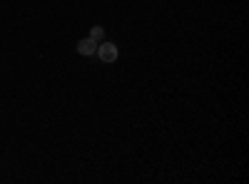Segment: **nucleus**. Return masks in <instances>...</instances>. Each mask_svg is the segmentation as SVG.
I'll list each match as a JSON object with an SVG mask.
<instances>
[{
	"label": "nucleus",
	"instance_id": "f257e3e1",
	"mask_svg": "<svg viewBox=\"0 0 249 184\" xmlns=\"http://www.w3.org/2000/svg\"><path fill=\"white\" fill-rule=\"evenodd\" d=\"M117 48H115V43H100L97 45V57L102 60V63H115L117 60Z\"/></svg>",
	"mask_w": 249,
	"mask_h": 184
},
{
	"label": "nucleus",
	"instance_id": "f03ea898",
	"mask_svg": "<svg viewBox=\"0 0 249 184\" xmlns=\"http://www.w3.org/2000/svg\"><path fill=\"white\" fill-rule=\"evenodd\" d=\"M97 40H92V37H85V40H80L77 43V52L80 55H85V57H90V55H95L97 52Z\"/></svg>",
	"mask_w": 249,
	"mask_h": 184
},
{
	"label": "nucleus",
	"instance_id": "7ed1b4c3",
	"mask_svg": "<svg viewBox=\"0 0 249 184\" xmlns=\"http://www.w3.org/2000/svg\"><path fill=\"white\" fill-rule=\"evenodd\" d=\"M90 37H92V40H97V43H102V37H105V28L95 25V28L90 30Z\"/></svg>",
	"mask_w": 249,
	"mask_h": 184
}]
</instances>
